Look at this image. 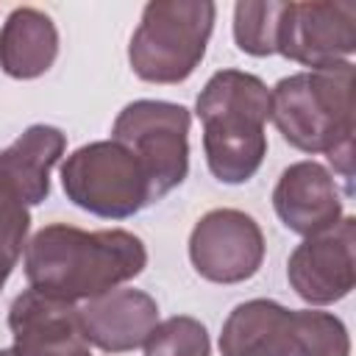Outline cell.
I'll use <instances>...</instances> for the list:
<instances>
[{"instance_id": "1", "label": "cell", "mask_w": 356, "mask_h": 356, "mask_svg": "<svg viewBox=\"0 0 356 356\" xmlns=\"http://www.w3.org/2000/svg\"><path fill=\"white\" fill-rule=\"evenodd\" d=\"M147 267L145 242L125 228L83 231L50 222L25 245L31 289L78 303L120 289Z\"/></svg>"}, {"instance_id": "2", "label": "cell", "mask_w": 356, "mask_h": 356, "mask_svg": "<svg viewBox=\"0 0 356 356\" xmlns=\"http://www.w3.org/2000/svg\"><path fill=\"white\" fill-rule=\"evenodd\" d=\"M270 120L300 153H325L331 167L353 178V64L306 70L270 89Z\"/></svg>"}, {"instance_id": "3", "label": "cell", "mask_w": 356, "mask_h": 356, "mask_svg": "<svg viewBox=\"0 0 356 356\" xmlns=\"http://www.w3.org/2000/svg\"><path fill=\"white\" fill-rule=\"evenodd\" d=\"M195 114L203 122L209 172L231 186L250 181L267 156V83L253 72L220 70L200 89Z\"/></svg>"}, {"instance_id": "4", "label": "cell", "mask_w": 356, "mask_h": 356, "mask_svg": "<svg viewBox=\"0 0 356 356\" xmlns=\"http://www.w3.org/2000/svg\"><path fill=\"white\" fill-rule=\"evenodd\" d=\"M222 356H350L345 323L320 309H289L253 298L231 309L220 331Z\"/></svg>"}, {"instance_id": "5", "label": "cell", "mask_w": 356, "mask_h": 356, "mask_svg": "<svg viewBox=\"0 0 356 356\" xmlns=\"http://www.w3.org/2000/svg\"><path fill=\"white\" fill-rule=\"evenodd\" d=\"M217 6L209 0H156L128 44V64L147 83H181L206 56Z\"/></svg>"}, {"instance_id": "6", "label": "cell", "mask_w": 356, "mask_h": 356, "mask_svg": "<svg viewBox=\"0 0 356 356\" xmlns=\"http://www.w3.org/2000/svg\"><path fill=\"white\" fill-rule=\"evenodd\" d=\"M67 200L103 220H128L156 203L139 159L114 139L81 145L61 164Z\"/></svg>"}, {"instance_id": "7", "label": "cell", "mask_w": 356, "mask_h": 356, "mask_svg": "<svg viewBox=\"0 0 356 356\" xmlns=\"http://www.w3.org/2000/svg\"><path fill=\"white\" fill-rule=\"evenodd\" d=\"M189 108L170 100H134L114 120L111 139L139 159L156 200L181 186L189 172Z\"/></svg>"}, {"instance_id": "8", "label": "cell", "mask_w": 356, "mask_h": 356, "mask_svg": "<svg viewBox=\"0 0 356 356\" xmlns=\"http://www.w3.org/2000/svg\"><path fill=\"white\" fill-rule=\"evenodd\" d=\"M189 261L211 284H242L264 261V234L248 211L211 209L189 234Z\"/></svg>"}, {"instance_id": "9", "label": "cell", "mask_w": 356, "mask_h": 356, "mask_svg": "<svg viewBox=\"0 0 356 356\" xmlns=\"http://www.w3.org/2000/svg\"><path fill=\"white\" fill-rule=\"evenodd\" d=\"M353 50L356 3H284L275 53L309 70H328L350 61Z\"/></svg>"}, {"instance_id": "10", "label": "cell", "mask_w": 356, "mask_h": 356, "mask_svg": "<svg viewBox=\"0 0 356 356\" xmlns=\"http://www.w3.org/2000/svg\"><path fill=\"white\" fill-rule=\"evenodd\" d=\"M356 220L345 214L334 228L306 236L286 259V281L309 306H328L356 284Z\"/></svg>"}, {"instance_id": "11", "label": "cell", "mask_w": 356, "mask_h": 356, "mask_svg": "<svg viewBox=\"0 0 356 356\" xmlns=\"http://www.w3.org/2000/svg\"><path fill=\"white\" fill-rule=\"evenodd\" d=\"M11 356H92L75 303L25 289L8 309Z\"/></svg>"}, {"instance_id": "12", "label": "cell", "mask_w": 356, "mask_h": 356, "mask_svg": "<svg viewBox=\"0 0 356 356\" xmlns=\"http://www.w3.org/2000/svg\"><path fill=\"white\" fill-rule=\"evenodd\" d=\"M273 209L284 228L303 239L334 228L345 217L334 175L312 159L295 161L281 172L273 189Z\"/></svg>"}, {"instance_id": "13", "label": "cell", "mask_w": 356, "mask_h": 356, "mask_svg": "<svg viewBox=\"0 0 356 356\" xmlns=\"http://www.w3.org/2000/svg\"><path fill=\"white\" fill-rule=\"evenodd\" d=\"M81 325L89 345L103 353H128L159 325V303L142 289H111L81 306Z\"/></svg>"}, {"instance_id": "14", "label": "cell", "mask_w": 356, "mask_h": 356, "mask_svg": "<svg viewBox=\"0 0 356 356\" xmlns=\"http://www.w3.org/2000/svg\"><path fill=\"white\" fill-rule=\"evenodd\" d=\"M67 150V134L56 125H31L8 147L0 150V178L22 197L39 206L50 195V170Z\"/></svg>"}, {"instance_id": "15", "label": "cell", "mask_w": 356, "mask_h": 356, "mask_svg": "<svg viewBox=\"0 0 356 356\" xmlns=\"http://www.w3.org/2000/svg\"><path fill=\"white\" fill-rule=\"evenodd\" d=\"M58 56V31L56 22L33 8H14L0 28V70L8 78L31 81L44 75Z\"/></svg>"}, {"instance_id": "16", "label": "cell", "mask_w": 356, "mask_h": 356, "mask_svg": "<svg viewBox=\"0 0 356 356\" xmlns=\"http://www.w3.org/2000/svg\"><path fill=\"white\" fill-rule=\"evenodd\" d=\"M284 3L261 0V3H236L234 6V42L242 53L264 58L275 53L278 22Z\"/></svg>"}, {"instance_id": "17", "label": "cell", "mask_w": 356, "mask_h": 356, "mask_svg": "<svg viewBox=\"0 0 356 356\" xmlns=\"http://www.w3.org/2000/svg\"><path fill=\"white\" fill-rule=\"evenodd\" d=\"M145 356H211L209 331L189 314L167 317L145 339Z\"/></svg>"}, {"instance_id": "18", "label": "cell", "mask_w": 356, "mask_h": 356, "mask_svg": "<svg viewBox=\"0 0 356 356\" xmlns=\"http://www.w3.org/2000/svg\"><path fill=\"white\" fill-rule=\"evenodd\" d=\"M31 231V211L22 197L0 178V289L8 281L11 270L17 267L22 248L28 245Z\"/></svg>"}, {"instance_id": "19", "label": "cell", "mask_w": 356, "mask_h": 356, "mask_svg": "<svg viewBox=\"0 0 356 356\" xmlns=\"http://www.w3.org/2000/svg\"><path fill=\"white\" fill-rule=\"evenodd\" d=\"M0 356H11V350L8 348H0Z\"/></svg>"}]
</instances>
